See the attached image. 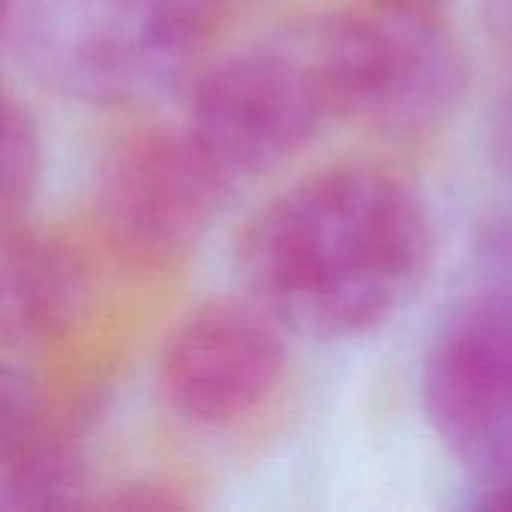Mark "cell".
Here are the masks:
<instances>
[{
	"instance_id": "cell-1",
	"label": "cell",
	"mask_w": 512,
	"mask_h": 512,
	"mask_svg": "<svg viewBox=\"0 0 512 512\" xmlns=\"http://www.w3.org/2000/svg\"><path fill=\"white\" fill-rule=\"evenodd\" d=\"M435 231L399 174L342 162L276 192L240 228L234 267L285 330L354 339L387 324L423 285Z\"/></svg>"
},
{
	"instance_id": "cell-2",
	"label": "cell",
	"mask_w": 512,
	"mask_h": 512,
	"mask_svg": "<svg viewBox=\"0 0 512 512\" xmlns=\"http://www.w3.org/2000/svg\"><path fill=\"white\" fill-rule=\"evenodd\" d=\"M333 120L417 138L465 99L468 60L441 15L360 3L297 24Z\"/></svg>"
},
{
	"instance_id": "cell-3",
	"label": "cell",
	"mask_w": 512,
	"mask_h": 512,
	"mask_svg": "<svg viewBox=\"0 0 512 512\" xmlns=\"http://www.w3.org/2000/svg\"><path fill=\"white\" fill-rule=\"evenodd\" d=\"M3 42L45 81L99 105L192 75L207 45L180 0H3Z\"/></svg>"
},
{
	"instance_id": "cell-4",
	"label": "cell",
	"mask_w": 512,
	"mask_h": 512,
	"mask_svg": "<svg viewBox=\"0 0 512 512\" xmlns=\"http://www.w3.org/2000/svg\"><path fill=\"white\" fill-rule=\"evenodd\" d=\"M330 120L300 27L201 63L186 81L183 126L231 183L279 168Z\"/></svg>"
},
{
	"instance_id": "cell-5",
	"label": "cell",
	"mask_w": 512,
	"mask_h": 512,
	"mask_svg": "<svg viewBox=\"0 0 512 512\" xmlns=\"http://www.w3.org/2000/svg\"><path fill=\"white\" fill-rule=\"evenodd\" d=\"M420 396L426 420L471 486L512 480V288L465 297L435 330Z\"/></svg>"
},
{
	"instance_id": "cell-6",
	"label": "cell",
	"mask_w": 512,
	"mask_h": 512,
	"mask_svg": "<svg viewBox=\"0 0 512 512\" xmlns=\"http://www.w3.org/2000/svg\"><path fill=\"white\" fill-rule=\"evenodd\" d=\"M228 189L231 180L186 126H138L99 165L96 219L129 261L171 267L195 252Z\"/></svg>"
},
{
	"instance_id": "cell-7",
	"label": "cell",
	"mask_w": 512,
	"mask_h": 512,
	"mask_svg": "<svg viewBox=\"0 0 512 512\" xmlns=\"http://www.w3.org/2000/svg\"><path fill=\"white\" fill-rule=\"evenodd\" d=\"M285 327L249 294L189 309L162 342L156 393L183 423L228 429L255 417L282 387Z\"/></svg>"
},
{
	"instance_id": "cell-8",
	"label": "cell",
	"mask_w": 512,
	"mask_h": 512,
	"mask_svg": "<svg viewBox=\"0 0 512 512\" xmlns=\"http://www.w3.org/2000/svg\"><path fill=\"white\" fill-rule=\"evenodd\" d=\"M84 474L78 426L51 423L27 369L6 366L0 378V510L81 507Z\"/></svg>"
},
{
	"instance_id": "cell-9",
	"label": "cell",
	"mask_w": 512,
	"mask_h": 512,
	"mask_svg": "<svg viewBox=\"0 0 512 512\" xmlns=\"http://www.w3.org/2000/svg\"><path fill=\"white\" fill-rule=\"evenodd\" d=\"M87 300L90 270L69 240L30 219L3 225L0 321L6 339L21 345L63 339L81 321Z\"/></svg>"
},
{
	"instance_id": "cell-10",
	"label": "cell",
	"mask_w": 512,
	"mask_h": 512,
	"mask_svg": "<svg viewBox=\"0 0 512 512\" xmlns=\"http://www.w3.org/2000/svg\"><path fill=\"white\" fill-rule=\"evenodd\" d=\"M42 183V141L30 108L12 96L3 105V225L21 222Z\"/></svg>"
},
{
	"instance_id": "cell-11",
	"label": "cell",
	"mask_w": 512,
	"mask_h": 512,
	"mask_svg": "<svg viewBox=\"0 0 512 512\" xmlns=\"http://www.w3.org/2000/svg\"><path fill=\"white\" fill-rule=\"evenodd\" d=\"M489 30L495 42V114L504 150L512 156V0H489Z\"/></svg>"
},
{
	"instance_id": "cell-12",
	"label": "cell",
	"mask_w": 512,
	"mask_h": 512,
	"mask_svg": "<svg viewBox=\"0 0 512 512\" xmlns=\"http://www.w3.org/2000/svg\"><path fill=\"white\" fill-rule=\"evenodd\" d=\"M192 501L174 489V486H165V483H129V486H120V489H108L105 498H96L93 507L99 510H183L189 507Z\"/></svg>"
},
{
	"instance_id": "cell-13",
	"label": "cell",
	"mask_w": 512,
	"mask_h": 512,
	"mask_svg": "<svg viewBox=\"0 0 512 512\" xmlns=\"http://www.w3.org/2000/svg\"><path fill=\"white\" fill-rule=\"evenodd\" d=\"M480 252L492 264V270L504 276L501 285H510L512 288V210L501 213L495 222L486 225Z\"/></svg>"
},
{
	"instance_id": "cell-14",
	"label": "cell",
	"mask_w": 512,
	"mask_h": 512,
	"mask_svg": "<svg viewBox=\"0 0 512 512\" xmlns=\"http://www.w3.org/2000/svg\"><path fill=\"white\" fill-rule=\"evenodd\" d=\"M471 507L480 510H512V480L471 486Z\"/></svg>"
},
{
	"instance_id": "cell-15",
	"label": "cell",
	"mask_w": 512,
	"mask_h": 512,
	"mask_svg": "<svg viewBox=\"0 0 512 512\" xmlns=\"http://www.w3.org/2000/svg\"><path fill=\"white\" fill-rule=\"evenodd\" d=\"M369 6H381V9H402V12H432L441 15L447 0H360Z\"/></svg>"
}]
</instances>
